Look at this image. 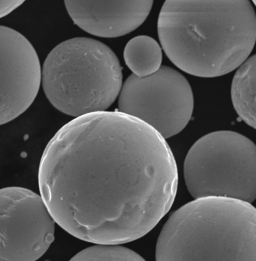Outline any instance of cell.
I'll list each match as a JSON object with an SVG mask.
<instances>
[{"mask_svg":"<svg viewBox=\"0 0 256 261\" xmlns=\"http://www.w3.org/2000/svg\"><path fill=\"white\" fill-rule=\"evenodd\" d=\"M186 187L195 199H256V145L232 131H217L197 141L184 163Z\"/></svg>","mask_w":256,"mask_h":261,"instance_id":"5","label":"cell"},{"mask_svg":"<svg viewBox=\"0 0 256 261\" xmlns=\"http://www.w3.org/2000/svg\"><path fill=\"white\" fill-rule=\"evenodd\" d=\"M55 223L39 194L19 187L2 189L0 260L40 258L54 240Z\"/></svg>","mask_w":256,"mask_h":261,"instance_id":"7","label":"cell"},{"mask_svg":"<svg viewBox=\"0 0 256 261\" xmlns=\"http://www.w3.org/2000/svg\"><path fill=\"white\" fill-rule=\"evenodd\" d=\"M124 60L135 75L148 76L160 69L162 49L158 42L150 36H136L126 45Z\"/></svg>","mask_w":256,"mask_h":261,"instance_id":"11","label":"cell"},{"mask_svg":"<svg viewBox=\"0 0 256 261\" xmlns=\"http://www.w3.org/2000/svg\"><path fill=\"white\" fill-rule=\"evenodd\" d=\"M1 38V106L0 123L13 121L36 99L42 70L37 53L20 33L0 28Z\"/></svg>","mask_w":256,"mask_h":261,"instance_id":"8","label":"cell"},{"mask_svg":"<svg viewBox=\"0 0 256 261\" xmlns=\"http://www.w3.org/2000/svg\"><path fill=\"white\" fill-rule=\"evenodd\" d=\"M71 260H145L138 254L115 244H98L77 253Z\"/></svg>","mask_w":256,"mask_h":261,"instance_id":"12","label":"cell"},{"mask_svg":"<svg viewBox=\"0 0 256 261\" xmlns=\"http://www.w3.org/2000/svg\"><path fill=\"white\" fill-rule=\"evenodd\" d=\"M24 2L25 0H0V17L9 15Z\"/></svg>","mask_w":256,"mask_h":261,"instance_id":"13","label":"cell"},{"mask_svg":"<svg viewBox=\"0 0 256 261\" xmlns=\"http://www.w3.org/2000/svg\"><path fill=\"white\" fill-rule=\"evenodd\" d=\"M252 2H253L254 4H255L256 6V0H252Z\"/></svg>","mask_w":256,"mask_h":261,"instance_id":"14","label":"cell"},{"mask_svg":"<svg viewBox=\"0 0 256 261\" xmlns=\"http://www.w3.org/2000/svg\"><path fill=\"white\" fill-rule=\"evenodd\" d=\"M156 260H256V208L229 197L195 199L165 223Z\"/></svg>","mask_w":256,"mask_h":261,"instance_id":"3","label":"cell"},{"mask_svg":"<svg viewBox=\"0 0 256 261\" xmlns=\"http://www.w3.org/2000/svg\"><path fill=\"white\" fill-rule=\"evenodd\" d=\"M122 81L118 57L105 44L90 38L59 44L47 55L42 72L50 103L76 118L108 109L121 93Z\"/></svg>","mask_w":256,"mask_h":261,"instance_id":"4","label":"cell"},{"mask_svg":"<svg viewBox=\"0 0 256 261\" xmlns=\"http://www.w3.org/2000/svg\"><path fill=\"white\" fill-rule=\"evenodd\" d=\"M39 185L63 230L89 243L121 245L145 237L168 213L178 172L153 126L103 111L77 117L50 139Z\"/></svg>","mask_w":256,"mask_h":261,"instance_id":"1","label":"cell"},{"mask_svg":"<svg viewBox=\"0 0 256 261\" xmlns=\"http://www.w3.org/2000/svg\"><path fill=\"white\" fill-rule=\"evenodd\" d=\"M232 99L240 118L256 129V55L248 58L235 73Z\"/></svg>","mask_w":256,"mask_h":261,"instance_id":"10","label":"cell"},{"mask_svg":"<svg viewBox=\"0 0 256 261\" xmlns=\"http://www.w3.org/2000/svg\"><path fill=\"white\" fill-rule=\"evenodd\" d=\"M158 33L170 61L202 77L240 67L256 42V15L249 0H166Z\"/></svg>","mask_w":256,"mask_h":261,"instance_id":"2","label":"cell"},{"mask_svg":"<svg viewBox=\"0 0 256 261\" xmlns=\"http://www.w3.org/2000/svg\"><path fill=\"white\" fill-rule=\"evenodd\" d=\"M192 88L175 69L162 66L148 76L132 74L120 93V112L153 126L165 139L181 133L193 112Z\"/></svg>","mask_w":256,"mask_h":261,"instance_id":"6","label":"cell"},{"mask_svg":"<svg viewBox=\"0 0 256 261\" xmlns=\"http://www.w3.org/2000/svg\"><path fill=\"white\" fill-rule=\"evenodd\" d=\"M74 23L87 33L116 38L138 28L151 12L153 0H64Z\"/></svg>","mask_w":256,"mask_h":261,"instance_id":"9","label":"cell"}]
</instances>
